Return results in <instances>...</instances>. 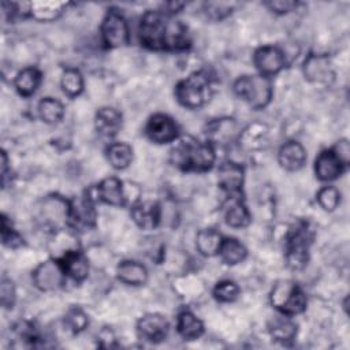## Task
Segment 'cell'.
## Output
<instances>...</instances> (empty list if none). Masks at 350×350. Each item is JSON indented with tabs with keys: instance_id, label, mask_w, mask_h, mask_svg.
Returning a JSON list of instances; mask_svg holds the SVG:
<instances>
[{
	"instance_id": "cell-1",
	"label": "cell",
	"mask_w": 350,
	"mask_h": 350,
	"mask_svg": "<svg viewBox=\"0 0 350 350\" xmlns=\"http://www.w3.org/2000/svg\"><path fill=\"white\" fill-rule=\"evenodd\" d=\"M138 37L141 45L150 51L176 52L190 46L187 26L167 11H146L139 23Z\"/></svg>"
},
{
	"instance_id": "cell-27",
	"label": "cell",
	"mask_w": 350,
	"mask_h": 350,
	"mask_svg": "<svg viewBox=\"0 0 350 350\" xmlns=\"http://www.w3.org/2000/svg\"><path fill=\"white\" fill-rule=\"evenodd\" d=\"M67 7L64 1H33L30 3L29 15L40 22H49L56 19Z\"/></svg>"
},
{
	"instance_id": "cell-28",
	"label": "cell",
	"mask_w": 350,
	"mask_h": 350,
	"mask_svg": "<svg viewBox=\"0 0 350 350\" xmlns=\"http://www.w3.org/2000/svg\"><path fill=\"white\" fill-rule=\"evenodd\" d=\"M219 256L224 264L235 265V264L242 262L246 258L247 250L243 246V243H241L238 239L223 238V242H221V246L219 250Z\"/></svg>"
},
{
	"instance_id": "cell-16",
	"label": "cell",
	"mask_w": 350,
	"mask_h": 350,
	"mask_svg": "<svg viewBox=\"0 0 350 350\" xmlns=\"http://www.w3.org/2000/svg\"><path fill=\"white\" fill-rule=\"evenodd\" d=\"M243 167L235 161H224L217 170V183L228 194L241 193L243 186Z\"/></svg>"
},
{
	"instance_id": "cell-30",
	"label": "cell",
	"mask_w": 350,
	"mask_h": 350,
	"mask_svg": "<svg viewBox=\"0 0 350 350\" xmlns=\"http://www.w3.org/2000/svg\"><path fill=\"white\" fill-rule=\"evenodd\" d=\"M107 159L115 170H124L133 161V148L126 142H113L107 148Z\"/></svg>"
},
{
	"instance_id": "cell-38",
	"label": "cell",
	"mask_w": 350,
	"mask_h": 350,
	"mask_svg": "<svg viewBox=\"0 0 350 350\" xmlns=\"http://www.w3.org/2000/svg\"><path fill=\"white\" fill-rule=\"evenodd\" d=\"M265 5L276 12V14H286V12H290L293 11L294 8H297L298 3L297 1H288V0H276V1H269V3H265Z\"/></svg>"
},
{
	"instance_id": "cell-5",
	"label": "cell",
	"mask_w": 350,
	"mask_h": 350,
	"mask_svg": "<svg viewBox=\"0 0 350 350\" xmlns=\"http://www.w3.org/2000/svg\"><path fill=\"white\" fill-rule=\"evenodd\" d=\"M313 231L306 221L294 226L286 241V261L291 269H302L309 260Z\"/></svg>"
},
{
	"instance_id": "cell-14",
	"label": "cell",
	"mask_w": 350,
	"mask_h": 350,
	"mask_svg": "<svg viewBox=\"0 0 350 350\" xmlns=\"http://www.w3.org/2000/svg\"><path fill=\"white\" fill-rule=\"evenodd\" d=\"M206 138L211 141L209 144H215L219 146L228 145L239 138L241 133L238 131L237 122L231 118L215 119L206 124L205 130Z\"/></svg>"
},
{
	"instance_id": "cell-26",
	"label": "cell",
	"mask_w": 350,
	"mask_h": 350,
	"mask_svg": "<svg viewBox=\"0 0 350 350\" xmlns=\"http://www.w3.org/2000/svg\"><path fill=\"white\" fill-rule=\"evenodd\" d=\"M41 72L36 67L23 68L15 78V89L22 97H30L41 83Z\"/></svg>"
},
{
	"instance_id": "cell-6",
	"label": "cell",
	"mask_w": 350,
	"mask_h": 350,
	"mask_svg": "<svg viewBox=\"0 0 350 350\" xmlns=\"http://www.w3.org/2000/svg\"><path fill=\"white\" fill-rule=\"evenodd\" d=\"M271 304L286 316H295L306 309L308 298L304 290L294 282H279L271 291Z\"/></svg>"
},
{
	"instance_id": "cell-17",
	"label": "cell",
	"mask_w": 350,
	"mask_h": 350,
	"mask_svg": "<svg viewBox=\"0 0 350 350\" xmlns=\"http://www.w3.org/2000/svg\"><path fill=\"white\" fill-rule=\"evenodd\" d=\"M96 194L101 202L112 206H123L127 202L124 183L113 176L103 179L96 187Z\"/></svg>"
},
{
	"instance_id": "cell-19",
	"label": "cell",
	"mask_w": 350,
	"mask_h": 350,
	"mask_svg": "<svg viewBox=\"0 0 350 350\" xmlns=\"http://www.w3.org/2000/svg\"><path fill=\"white\" fill-rule=\"evenodd\" d=\"M63 271L67 278H71L75 282H82L88 278L89 262L85 254L79 250H67L59 258Z\"/></svg>"
},
{
	"instance_id": "cell-11",
	"label": "cell",
	"mask_w": 350,
	"mask_h": 350,
	"mask_svg": "<svg viewBox=\"0 0 350 350\" xmlns=\"http://www.w3.org/2000/svg\"><path fill=\"white\" fill-rule=\"evenodd\" d=\"M66 278L67 276L63 271L59 258L48 260L40 264L33 272L34 284L42 291H51L62 287L64 284Z\"/></svg>"
},
{
	"instance_id": "cell-37",
	"label": "cell",
	"mask_w": 350,
	"mask_h": 350,
	"mask_svg": "<svg viewBox=\"0 0 350 350\" xmlns=\"http://www.w3.org/2000/svg\"><path fill=\"white\" fill-rule=\"evenodd\" d=\"M0 298H1V305L5 309H10L15 304V287L14 283L10 279H3L1 280V288H0Z\"/></svg>"
},
{
	"instance_id": "cell-10",
	"label": "cell",
	"mask_w": 350,
	"mask_h": 350,
	"mask_svg": "<svg viewBox=\"0 0 350 350\" xmlns=\"http://www.w3.org/2000/svg\"><path fill=\"white\" fill-rule=\"evenodd\" d=\"M145 135L154 144L172 142L178 137V126L171 116L154 113L145 124Z\"/></svg>"
},
{
	"instance_id": "cell-23",
	"label": "cell",
	"mask_w": 350,
	"mask_h": 350,
	"mask_svg": "<svg viewBox=\"0 0 350 350\" xmlns=\"http://www.w3.org/2000/svg\"><path fill=\"white\" fill-rule=\"evenodd\" d=\"M118 279L130 286H141L148 280V271L145 265L133 260L122 261L116 268Z\"/></svg>"
},
{
	"instance_id": "cell-15",
	"label": "cell",
	"mask_w": 350,
	"mask_h": 350,
	"mask_svg": "<svg viewBox=\"0 0 350 350\" xmlns=\"http://www.w3.org/2000/svg\"><path fill=\"white\" fill-rule=\"evenodd\" d=\"M223 213L224 220L230 227L242 228L250 223V213L245 205L243 198L241 197V193H232L228 196L223 204Z\"/></svg>"
},
{
	"instance_id": "cell-2",
	"label": "cell",
	"mask_w": 350,
	"mask_h": 350,
	"mask_svg": "<svg viewBox=\"0 0 350 350\" xmlns=\"http://www.w3.org/2000/svg\"><path fill=\"white\" fill-rule=\"evenodd\" d=\"M213 146L200 142L191 135H182L170 150V161L174 167L185 172H205L215 164Z\"/></svg>"
},
{
	"instance_id": "cell-31",
	"label": "cell",
	"mask_w": 350,
	"mask_h": 350,
	"mask_svg": "<svg viewBox=\"0 0 350 350\" xmlns=\"http://www.w3.org/2000/svg\"><path fill=\"white\" fill-rule=\"evenodd\" d=\"M38 115L45 123L53 124L62 120L64 115V107L59 100L52 97H45L38 104Z\"/></svg>"
},
{
	"instance_id": "cell-18",
	"label": "cell",
	"mask_w": 350,
	"mask_h": 350,
	"mask_svg": "<svg viewBox=\"0 0 350 350\" xmlns=\"http://www.w3.org/2000/svg\"><path fill=\"white\" fill-rule=\"evenodd\" d=\"M161 216L160 205L156 201H135L131 205V217L142 230L157 227Z\"/></svg>"
},
{
	"instance_id": "cell-12",
	"label": "cell",
	"mask_w": 350,
	"mask_h": 350,
	"mask_svg": "<svg viewBox=\"0 0 350 350\" xmlns=\"http://www.w3.org/2000/svg\"><path fill=\"white\" fill-rule=\"evenodd\" d=\"M349 163H346L335 148L324 149L314 160V174L323 182H329L340 176Z\"/></svg>"
},
{
	"instance_id": "cell-3",
	"label": "cell",
	"mask_w": 350,
	"mask_h": 350,
	"mask_svg": "<svg viewBox=\"0 0 350 350\" xmlns=\"http://www.w3.org/2000/svg\"><path fill=\"white\" fill-rule=\"evenodd\" d=\"M175 96L179 104L196 109L206 104L212 96L211 78L204 71H196L178 82Z\"/></svg>"
},
{
	"instance_id": "cell-13",
	"label": "cell",
	"mask_w": 350,
	"mask_h": 350,
	"mask_svg": "<svg viewBox=\"0 0 350 350\" xmlns=\"http://www.w3.org/2000/svg\"><path fill=\"white\" fill-rule=\"evenodd\" d=\"M168 321L157 313H149L141 317L137 323L138 336L150 343L163 342L168 335Z\"/></svg>"
},
{
	"instance_id": "cell-25",
	"label": "cell",
	"mask_w": 350,
	"mask_h": 350,
	"mask_svg": "<svg viewBox=\"0 0 350 350\" xmlns=\"http://www.w3.org/2000/svg\"><path fill=\"white\" fill-rule=\"evenodd\" d=\"M221 242H223V237L215 228L200 230L196 235V247L202 256H206V257L219 254Z\"/></svg>"
},
{
	"instance_id": "cell-33",
	"label": "cell",
	"mask_w": 350,
	"mask_h": 350,
	"mask_svg": "<svg viewBox=\"0 0 350 350\" xmlns=\"http://www.w3.org/2000/svg\"><path fill=\"white\" fill-rule=\"evenodd\" d=\"M64 324L67 325V328L74 332V334H79L82 332L88 324H89V319L86 316V313L81 309V308H71L64 317Z\"/></svg>"
},
{
	"instance_id": "cell-34",
	"label": "cell",
	"mask_w": 350,
	"mask_h": 350,
	"mask_svg": "<svg viewBox=\"0 0 350 350\" xmlns=\"http://www.w3.org/2000/svg\"><path fill=\"white\" fill-rule=\"evenodd\" d=\"M239 295V287L232 280H221L213 288V297L219 302H232Z\"/></svg>"
},
{
	"instance_id": "cell-32",
	"label": "cell",
	"mask_w": 350,
	"mask_h": 350,
	"mask_svg": "<svg viewBox=\"0 0 350 350\" xmlns=\"http://www.w3.org/2000/svg\"><path fill=\"white\" fill-rule=\"evenodd\" d=\"M60 85L64 94L72 98L79 96L81 92L83 90V78L78 70L67 68L62 75Z\"/></svg>"
},
{
	"instance_id": "cell-22",
	"label": "cell",
	"mask_w": 350,
	"mask_h": 350,
	"mask_svg": "<svg viewBox=\"0 0 350 350\" xmlns=\"http://www.w3.org/2000/svg\"><path fill=\"white\" fill-rule=\"evenodd\" d=\"M278 160L286 171H298L305 164L306 152L299 142L288 141L280 146Z\"/></svg>"
},
{
	"instance_id": "cell-8",
	"label": "cell",
	"mask_w": 350,
	"mask_h": 350,
	"mask_svg": "<svg viewBox=\"0 0 350 350\" xmlns=\"http://www.w3.org/2000/svg\"><path fill=\"white\" fill-rule=\"evenodd\" d=\"M96 208L89 193L68 201V224L70 227L85 231L96 224Z\"/></svg>"
},
{
	"instance_id": "cell-36",
	"label": "cell",
	"mask_w": 350,
	"mask_h": 350,
	"mask_svg": "<svg viewBox=\"0 0 350 350\" xmlns=\"http://www.w3.org/2000/svg\"><path fill=\"white\" fill-rule=\"evenodd\" d=\"M1 241L4 246L12 249L23 245V238L11 227V224H8V220L4 215L1 219Z\"/></svg>"
},
{
	"instance_id": "cell-9",
	"label": "cell",
	"mask_w": 350,
	"mask_h": 350,
	"mask_svg": "<svg viewBox=\"0 0 350 350\" xmlns=\"http://www.w3.org/2000/svg\"><path fill=\"white\" fill-rule=\"evenodd\" d=\"M253 63L260 75L269 78L280 72L286 66V56L283 51L275 45H264L256 49Z\"/></svg>"
},
{
	"instance_id": "cell-29",
	"label": "cell",
	"mask_w": 350,
	"mask_h": 350,
	"mask_svg": "<svg viewBox=\"0 0 350 350\" xmlns=\"http://www.w3.org/2000/svg\"><path fill=\"white\" fill-rule=\"evenodd\" d=\"M269 332L278 342H291L297 335V324L290 319V316L282 314L280 317H273L269 323Z\"/></svg>"
},
{
	"instance_id": "cell-35",
	"label": "cell",
	"mask_w": 350,
	"mask_h": 350,
	"mask_svg": "<svg viewBox=\"0 0 350 350\" xmlns=\"http://www.w3.org/2000/svg\"><path fill=\"white\" fill-rule=\"evenodd\" d=\"M340 201V194L334 186H324L317 193V202L324 211H334Z\"/></svg>"
},
{
	"instance_id": "cell-20",
	"label": "cell",
	"mask_w": 350,
	"mask_h": 350,
	"mask_svg": "<svg viewBox=\"0 0 350 350\" xmlns=\"http://www.w3.org/2000/svg\"><path fill=\"white\" fill-rule=\"evenodd\" d=\"M305 78L316 83H328L334 78L329 59L324 55H310L304 64Z\"/></svg>"
},
{
	"instance_id": "cell-4",
	"label": "cell",
	"mask_w": 350,
	"mask_h": 350,
	"mask_svg": "<svg viewBox=\"0 0 350 350\" xmlns=\"http://www.w3.org/2000/svg\"><path fill=\"white\" fill-rule=\"evenodd\" d=\"M235 94L254 109L267 107L272 98L269 78L262 75H242L234 82Z\"/></svg>"
},
{
	"instance_id": "cell-24",
	"label": "cell",
	"mask_w": 350,
	"mask_h": 350,
	"mask_svg": "<svg viewBox=\"0 0 350 350\" xmlns=\"http://www.w3.org/2000/svg\"><path fill=\"white\" fill-rule=\"evenodd\" d=\"M176 329L183 339L194 340L204 334V324L194 313L183 310L178 314Z\"/></svg>"
},
{
	"instance_id": "cell-21",
	"label": "cell",
	"mask_w": 350,
	"mask_h": 350,
	"mask_svg": "<svg viewBox=\"0 0 350 350\" xmlns=\"http://www.w3.org/2000/svg\"><path fill=\"white\" fill-rule=\"evenodd\" d=\"M96 130L101 137L112 138L122 127V113L111 107H103L97 111L94 119Z\"/></svg>"
},
{
	"instance_id": "cell-7",
	"label": "cell",
	"mask_w": 350,
	"mask_h": 350,
	"mask_svg": "<svg viewBox=\"0 0 350 350\" xmlns=\"http://www.w3.org/2000/svg\"><path fill=\"white\" fill-rule=\"evenodd\" d=\"M101 38L107 48H119L129 42V26L116 10H109L101 22Z\"/></svg>"
}]
</instances>
